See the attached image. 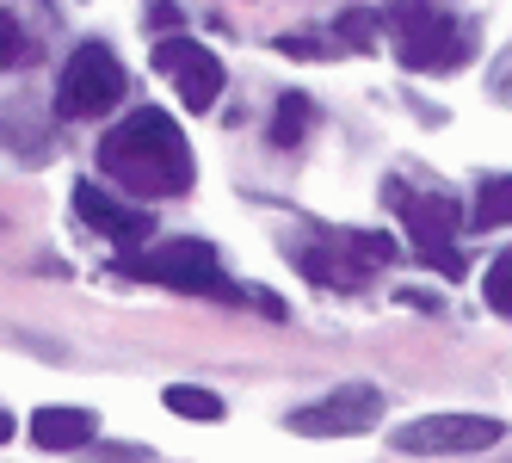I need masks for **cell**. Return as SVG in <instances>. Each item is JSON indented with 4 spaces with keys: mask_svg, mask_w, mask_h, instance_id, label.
<instances>
[{
    "mask_svg": "<svg viewBox=\"0 0 512 463\" xmlns=\"http://www.w3.org/2000/svg\"><path fill=\"white\" fill-rule=\"evenodd\" d=\"M99 173L136 198H179V192H192L198 161H192L186 130L167 112H155V105H142V112H130L124 124L99 136Z\"/></svg>",
    "mask_w": 512,
    "mask_h": 463,
    "instance_id": "1",
    "label": "cell"
},
{
    "mask_svg": "<svg viewBox=\"0 0 512 463\" xmlns=\"http://www.w3.org/2000/svg\"><path fill=\"white\" fill-rule=\"evenodd\" d=\"M124 272L149 278V284H167V291H179V297H241L235 284L223 278L216 247L210 241H192V235L161 241V247H149V254H130Z\"/></svg>",
    "mask_w": 512,
    "mask_h": 463,
    "instance_id": "2",
    "label": "cell"
},
{
    "mask_svg": "<svg viewBox=\"0 0 512 463\" xmlns=\"http://www.w3.org/2000/svg\"><path fill=\"white\" fill-rule=\"evenodd\" d=\"M500 439H506V420H494V414H420L389 433V451H401V457H475V451H494Z\"/></svg>",
    "mask_w": 512,
    "mask_h": 463,
    "instance_id": "3",
    "label": "cell"
},
{
    "mask_svg": "<svg viewBox=\"0 0 512 463\" xmlns=\"http://www.w3.org/2000/svg\"><path fill=\"white\" fill-rule=\"evenodd\" d=\"M130 75H124V62L105 50V44H81L75 56L62 62V75H56V112L62 118H99V112H112V105L124 99Z\"/></svg>",
    "mask_w": 512,
    "mask_h": 463,
    "instance_id": "4",
    "label": "cell"
},
{
    "mask_svg": "<svg viewBox=\"0 0 512 463\" xmlns=\"http://www.w3.org/2000/svg\"><path fill=\"white\" fill-rule=\"evenodd\" d=\"M395 56L401 68L414 75H445L469 56V31L451 13H432V7H395Z\"/></svg>",
    "mask_w": 512,
    "mask_h": 463,
    "instance_id": "5",
    "label": "cell"
},
{
    "mask_svg": "<svg viewBox=\"0 0 512 463\" xmlns=\"http://www.w3.org/2000/svg\"><path fill=\"white\" fill-rule=\"evenodd\" d=\"M389 204L401 210V223H408V235H414V247H420V260L426 266H438V272H463V260H457V229H463V210H457V198H438V192H408V186H389Z\"/></svg>",
    "mask_w": 512,
    "mask_h": 463,
    "instance_id": "6",
    "label": "cell"
},
{
    "mask_svg": "<svg viewBox=\"0 0 512 463\" xmlns=\"http://www.w3.org/2000/svg\"><path fill=\"white\" fill-rule=\"evenodd\" d=\"M383 420V389L377 383H346V389H327L321 402L297 408L284 426L290 433H309V439H358Z\"/></svg>",
    "mask_w": 512,
    "mask_h": 463,
    "instance_id": "7",
    "label": "cell"
},
{
    "mask_svg": "<svg viewBox=\"0 0 512 463\" xmlns=\"http://www.w3.org/2000/svg\"><path fill=\"white\" fill-rule=\"evenodd\" d=\"M155 68L161 75H173V87H179V99L192 105V112H210L216 99H223V62H216L204 44H192V38H161V50H155Z\"/></svg>",
    "mask_w": 512,
    "mask_h": 463,
    "instance_id": "8",
    "label": "cell"
},
{
    "mask_svg": "<svg viewBox=\"0 0 512 463\" xmlns=\"http://www.w3.org/2000/svg\"><path fill=\"white\" fill-rule=\"evenodd\" d=\"M75 210H81V223L99 229L105 241H118V247H142L155 235V217H149V204H124L112 192H99L93 180L75 186Z\"/></svg>",
    "mask_w": 512,
    "mask_h": 463,
    "instance_id": "9",
    "label": "cell"
},
{
    "mask_svg": "<svg viewBox=\"0 0 512 463\" xmlns=\"http://www.w3.org/2000/svg\"><path fill=\"white\" fill-rule=\"evenodd\" d=\"M93 433H99V420H93L87 408H56V402H50V408L31 414V439H38V451H56V457L87 451Z\"/></svg>",
    "mask_w": 512,
    "mask_h": 463,
    "instance_id": "10",
    "label": "cell"
},
{
    "mask_svg": "<svg viewBox=\"0 0 512 463\" xmlns=\"http://www.w3.org/2000/svg\"><path fill=\"white\" fill-rule=\"evenodd\" d=\"M179 420H223L229 408H223V396L216 389H204V383H167V396H161Z\"/></svg>",
    "mask_w": 512,
    "mask_h": 463,
    "instance_id": "11",
    "label": "cell"
},
{
    "mask_svg": "<svg viewBox=\"0 0 512 463\" xmlns=\"http://www.w3.org/2000/svg\"><path fill=\"white\" fill-rule=\"evenodd\" d=\"M297 266H303L309 278H321V284H334V291H358V284H364V266H352V260H327L321 247H303Z\"/></svg>",
    "mask_w": 512,
    "mask_h": 463,
    "instance_id": "12",
    "label": "cell"
},
{
    "mask_svg": "<svg viewBox=\"0 0 512 463\" xmlns=\"http://www.w3.org/2000/svg\"><path fill=\"white\" fill-rule=\"evenodd\" d=\"M309 124H315V105H309L303 93H290V99H278L272 142H278V149H290V142H303V136H309Z\"/></svg>",
    "mask_w": 512,
    "mask_h": 463,
    "instance_id": "13",
    "label": "cell"
},
{
    "mask_svg": "<svg viewBox=\"0 0 512 463\" xmlns=\"http://www.w3.org/2000/svg\"><path fill=\"white\" fill-rule=\"evenodd\" d=\"M475 223H512V173H500V180L482 186V210H475Z\"/></svg>",
    "mask_w": 512,
    "mask_h": 463,
    "instance_id": "14",
    "label": "cell"
},
{
    "mask_svg": "<svg viewBox=\"0 0 512 463\" xmlns=\"http://www.w3.org/2000/svg\"><path fill=\"white\" fill-rule=\"evenodd\" d=\"M0 62H7V68L31 62V38H25V25L13 19V7H7V0H0Z\"/></svg>",
    "mask_w": 512,
    "mask_h": 463,
    "instance_id": "15",
    "label": "cell"
},
{
    "mask_svg": "<svg viewBox=\"0 0 512 463\" xmlns=\"http://www.w3.org/2000/svg\"><path fill=\"white\" fill-rule=\"evenodd\" d=\"M482 291H488V303H494L500 315H512V247H506V254H494V266H488V278H482Z\"/></svg>",
    "mask_w": 512,
    "mask_h": 463,
    "instance_id": "16",
    "label": "cell"
},
{
    "mask_svg": "<svg viewBox=\"0 0 512 463\" xmlns=\"http://www.w3.org/2000/svg\"><path fill=\"white\" fill-rule=\"evenodd\" d=\"M340 38H346L352 50H371V44H377V19H371V13H340Z\"/></svg>",
    "mask_w": 512,
    "mask_h": 463,
    "instance_id": "17",
    "label": "cell"
},
{
    "mask_svg": "<svg viewBox=\"0 0 512 463\" xmlns=\"http://www.w3.org/2000/svg\"><path fill=\"white\" fill-rule=\"evenodd\" d=\"M488 87H494V99H512V50L500 56V68L488 75Z\"/></svg>",
    "mask_w": 512,
    "mask_h": 463,
    "instance_id": "18",
    "label": "cell"
},
{
    "mask_svg": "<svg viewBox=\"0 0 512 463\" xmlns=\"http://www.w3.org/2000/svg\"><path fill=\"white\" fill-rule=\"evenodd\" d=\"M99 457H105V463H142L149 451H142V445H99Z\"/></svg>",
    "mask_w": 512,
    "mask_h": 463,
    "instance_id": "19",
    "label": "cell"
},
{
    "mask_svg": "<svg viewBox=\"0 0 512 463\" xmlns=\"http://www.w3.org/2000/svg\"><path fill=\"white\" fill-rule=\"evenodd\" d=\"M149 19H155L161 31H173V25H179V7H173V0H155V7H149Z\"/></svg>",
    "mask_w": 512,
    "mask_h": 463,
    "instance_id": "20",
    "label": "cell"
},
{
    "mask_svg": "<svg viewBox=\"0 0 512 463\" xmlns=\"http://www.w3.org/2000/svg\"><path fill=\"white\" fill-rule=\"evenodd\" d=\"M13 433H19V420H13V414H7V408H0V445H7V439H13Z\"/></svg>",
    "mask_w": 512,
    "mask_h": 463,
    "instance_id": "21",
    "label": "cell"
},
{
    "mask_svg": "<svg viewBox=\"0 0 512 463\" xmlns=\"http://www.w3.org/2000/svg\"><path fill=\"white\" fill-rule=\"evenodd\" d=\"M0 229H7V223H0Z\"/></svg>",
    "mask_w": 512,
    "mask_h": 463,
    "instance_id": "22",
    "label": "cell"
}]
</instances>
